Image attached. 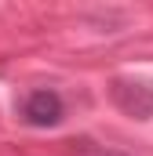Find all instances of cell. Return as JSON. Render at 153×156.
<instances>
[{"mask_svg": "<svg viewBox=\"0 0 153 156\" xmlns=\"http://www.w3.org/2000/svg\"><path fill=\"white\" fill-rule=\"evenodd\" d=\"M22 113H26V120H29L33 127H55V123L62 120V98H58L55 91H33V94L26 98Z\"/></svg>", "mask_w": 153, "mask_h": 156, "instance_id": "cell-1", "label": "cell"}, {"mask_svg": "<svg viewBox=\"0 0 153 156\" xmlns=\"http://www.w3.org/2000/svg\"><path fill=\"white\" fill-rule=\"evenodd\" d=\"M113 98H117V105H120L124 113H131L135 120H146L153 113V91L142 87V83H124V80H117L113 83Z\"/></svg>", "mask_w": 153, "mask_h": 156, "instance_id": "cell-2", "label": "cell"}]
</instances>
